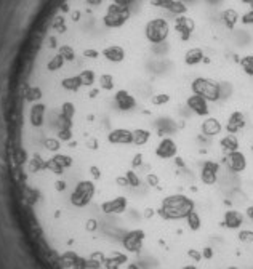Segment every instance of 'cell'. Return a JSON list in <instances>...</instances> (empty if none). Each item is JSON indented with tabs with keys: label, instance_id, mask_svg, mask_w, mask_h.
I'll return each instance as SVG.
<instances>
[{
	"label": "cell",
	"instance_id": "6da1fadb",
	"mask_svg": "<svg viewBox=\"0 0 253 269\" xmlns=\"http://www.w3.org/2000/svg\"><path fill=\"white\" fill-rule=\"evenodd\" d=\"M194 200L184 194H173L162 200L159 213L165 220H183L194 210Z\"/></svg>",
	"mask_w": 253,
	"mask_h": 269
},
{
	"label": "cell",
	"instance_id": "7a4b0ae2",
	"mask_svg": "<svg viewBox=\"0 0 253 269\" xmlns=\"http://www.w3.org/2000/svg\"><path fill=\"white\" fill-rule=\"evenodd\" d=\"M130 16H132V10L130 6L124 5H117V3H109L104 10V15H102V26L106 29H120L124 26Z\"/></svg>",
	"mask_w": 253,
	"mask_h": 269
},
{
	"label": "cell",
	"instance_id": "3957f363",
	"mask_svg": "<svg viewBox=\"0 0 253 269\" xmlns=\"http://www.w3.org/2000/svg\"><path fill=\"white\" fill-rule=\"evenodd\" d=\"M191 90L196 95H201L208 103H218L221 96V84H218L216 80L208 79V77H196L191 82Z\"/></svg>",
	"mask_w": 253,
	"mask_h": 269
},
{
	"label": "cell",
	"instance_id": "277c9868",
	"mask_svg": "<svg viewBox=\"0 0 253 269\" xmlns=\"http://www.w3.org/2000/svg\"><path fill=\"white\" fill-rule=\"evenodd\" d=\"M146 40L152 45L163 44L170 36V24L165 18H152L145 26Z\"/></svg>",
	"mask_w": 253,
	"mask_h": 269
},
{
	"label": "cell",
	"instance_id": "5b68a950",
	"mask_svg": "<svg viewBox=\"0 0 253 269\" xmlns=\"http://www.w3.org/2000/svg\"><path fill=\"white\" fill-rule=\"evenodd\" d=\"M112 101H114L115 109H117L119 112H132V111L136 109V106H138V101H136V98L125 89L115 90Z\"/></svg>",
	"mask_w": 253,
	"mask_h": 269
},
{
	"label": "cell",
	"instance_id": "8992f818",
	"mask_svg": "<svg viewBox=\"0 0 253 269\" xmlns=\"http://www.w3.org/2000/svg\"><path fill=\"white\" fill-rule=\"evenodd\" d=\"M146 239V232L143 229H133L128 231L122 237V247L130 253H138L143 248V242Z\"/></svg>",
	"mask_w": 253,
	"mask_h": 269
},
{
	"label": "cell",
	"instance_id": "52a82bcc",
	"mask_svg": "<svg viewBox=\"0 0 253 269\" xmlns=\"http://www.w3.org/2000/svg\"><path fill=\"white\" fill-rule=\"evenodd\" d=\"M100 58H102L104 61L111 63V64H119L124 63L127 58V51L122 45L117 44H111V45H104L100 50Z\"/></svg>",
	"mask_w": 253,
	"mask_h": 269
},
{
	"label": "cell",
	"instance_id": "ba28073f",
	"mask_svg": "<svg viewBox=\"0 0 253 269\" xmlns=\"http://www.w3.org/2000/svg\"><path fill=\"white\" fill-rule=\"evenodd\" d=\"M220 164L216 160H205L201 167V181L205 186H213L218 181V173H220Z\"/></svg>",
	"mask_w": 253,
	"mask_h": 269
},
{
	"label": "cell",
	"instance_id": "9c48e42d",
	"mask_svg": "<svg viewBox=\"0 0 253 269\" xmlns=\"http://www.w3.org/2000/svg\"><path fill=\"white\" fill-rule=\"evenodd\" d=\"M186 106L191 112H194L199 117H208L210 116V103L201 95H189L186 99Z\"/></svg>",
	"mask_w": 253,
	"mask_h": 269
},
{
	"label": "cell",
	"instance_id": "30bf717a",
	"mask_svg": "<svg viewBox=\"0 0 253 269\" xmlns=\"http://www.w3.org/2000/svg\"><path fill=\"white\" fill-rule=\"evenodd\" d=\"M178 154V144L173 138L170 136H163L155 146V156L159 159L168 160V159H175Z\"/></svg>",
	"mask_w": 253,
	"mask_h": 269
},
{
	"label": "cell",
	"instance_id": "8fae6325",
	"mask_svg": "<svg viewBox=\"0 0 253 269\" xmlns=\"http://www.w3.org/2000/svg\"><path fill=\"white\" fill-rule=\"evenodd\" d=\"M127 205H128V200L125 196H117L114 199H107V200H102L101 202V212L104 215H120L127 210Z\"/></svg>",
	"mask_w": 253,
	"mask_h": 269
},
{
	"label": "cell",
	"instance_id": "7c38bea8",
	"mask_svg": "<svg viewBox=\"0 0 253 269\" xmlns=\"http://www.w3.org/2000/svg\"><path fill=\"white\" fill-rule=\"evenodd\" d=\"M224 164H226V167L229 168V172L242 173V172H245V168H247V157H245L244 152L234 151V152L226 154V157H224Z\"/></svg>",
	"mask_w": 253,
	"mask_h": 269
},
{
	"label": "cell",
	"instance_id": "4fadbf2b",
	"mask_svg": "<svg viewBox=\"0 0 253 269\" xmlns=\"http://www.w3.org/2000/svg\"><path fill=\"white\" fill-rule=\"evenodd\" d=\"M196 29V24L191 18L188 16H176L175 19V31L178 32V36H180V39L183 40V42H188V40L191 39V36H193V32Z\"/></svg>",
	"mask_w": 253,
	"mask_h": 269
},
{
	"label": "cell",
	"instance_id": "5bb4252c",
	"mask_svg": "<svg viewBox=\"0 0 253 269\" xmlns=\"http://www.w3.org/2000/svg\"><path fill=\"white\" fill-rule=\"evenodd\" d=\"M247 125V119H245V114L242 111H232L228 117V122L224 125V130L231 134H237L241 130L245 129Z\"/></svg>",
	"mask_w": 253,
	"mask_h": 269
},
{
	"label": "cell",
	"instance_id": "9a60e30c",
	"mask_svg": "<svg viewBox=\"0 0 253 269\" xmlns=\"http://www.w3.org/2000/svg\"><path fill=\"white\" fill-rule=\"evenodd\" d=\"M201 132L205 138H215L223 132V125L216 117H205L201 124Z\"/></svg>",
	"mask_w": 253,
	"mask_h": 269
},
{
	"label": "cell",
	"instance_id": "2e32d148",
	"mask_svg": "<svg viewBox=\"0 0 253 269\" xmlns=\"http://www.w3.org/2000/svg\"><path fill=\"white\" fill-rule=\"evenodd\" d=\"M244 215L237 210H228L224 212V220H223V224L229 227V229H239L242 224H244Z\"/></svg>",
	"mask_w": 253,
	"mask_h": 269
},
{
	"label": "cell",
	"instance_id": "e0dca14e",
	"mask_svg": "<svg viewBox=\"0 0 253 269\" xmlns=\"http://www.w3.org/2000/svg\"><path fill=\"white\" fill-rule=\"evenodd\" d=\"M202 61H205V53L199 46H193L184 53V64L186 66H197Z\"/></svg>",
	"mask_w": 253,
	"mask_h": 269
},
{
	"label": "cell",
	"instance_id": "ac0fdd59",
	"mask_svg": "<svg viewBox=\"0 0 253 269\" xmlns=\"http://www.w3.org/2000/svg\"><path fill=\"white\" fill-rule=\"evenodd\" d=\"M239 147H241V143H239V138L236 134H224L223 138H220V149L223 152H234V151H239Z\"/></svg>",
	"mask_w": 253,
	"mask_h": 269
},
{
	"label": "cell",
	"instance_id": "d6986e66",
	"mask_svg": "<svg viewBox=\"0 0 253 269\" xmlns=\"http://www.w3.org/2000/svg\"><path fill=\"white\" fill-rule=\"evenodd\" d=\"M132 133H133V143L132 144L136 146V147L146 146L149 143V139H151V136H152L151 130H148V129H133Z\"/></svg>",
	"mask_w": 253,
	"mask_h": 269
},
{
	"label": "cell",
	"instance_id": "ffe728a7",
	"mask_svg": "<svg viewBox=\"0 0 253 269\" xmlns=\"http://www.w3.org/2000/svg\"><path fill=\"white\" fill-rule=\"evenodd\" d=\"M221 19H223V24L226 26L228 29H234L236 24L241 21V16L236 8H226L221 13Z\"/></svg>",
	"mask_w": 253,
	"mask_h": 269
},
{
	"label": "cell",
	"instance_id": "44dd1931",
	"mask_svg": "<svg viewBox=\"0 0 253 269\" xmlns=\"http://www.w3.org/2000/svg\"><path fill=\"white\" fill-rule=\"evenodd\" d=\"M186 223L189 226V229L191 231H199L201 229V226H202V221H201V217H199V213H197L196 210L191 212L188 217H186Z\"/></svg>",
	"mask_w": 253,
	"mask_h": 269
},
{
	"label": "cell",
	"instance_id": "7402d4cb",
	"mask_svg": "<svg viewBox=\"0 0 253 269\" xmlns=\"http://www.w3.org/2000/svg\"><path fill=\"white\" fill-rule=\"evenodd\" d=\"M167 11H170L172 15H176V16H181L184 15V13L188 11V6L184 5L181 0H172V3L168 5Z\"/></svg>",
	"mask_w": 253,
	"mask_h": 269
},
{
	"label": "cell",
	"instance_id": "603a6c76",
	"mask_svg": "<svg viewBox=\"0 0 253 269\" xmlns=\"http://www.w3.org/2000/svg\"><path fill=\"white\" fill-rule=\"evenodd\" d=\"M125 178L128 181V187H133V189H138L141 186V179L138 177V173H136L133 168H130V170L125 172Z\"/></svg>",
	"mask_w": 253,
	"mask_h": 269
},
{
	"label": "cell",
	"instance_id": "cb8c5ba5",
	"mask_svg": "<svg viewBox=\"0 0 253 269\" xmlns=\"http://www.w3.org/2000/svg\"><path fill=\"white\" fill-rule=\"evenodd\" d=\"M241 67L242 71L247 74L249 77H253V55H245L241 59Z\"/></svg>",
	"mask_w": 253,
	"mask_h": 269
},
{
	"label": "cell",
	"instance_id": "d4e9b609",
	"mask_svg": "<svg viewBox=\"0 0 253 269\" xmlns=\"http://www.w3.org/2000/svg\"><path fill=\"white\" fill-rule=\"evenodd\" d=\"M172 101V96L168 93H155L154 96H151V103L154 106H165Z\"/></svg>",
	"mask_w": 253,
	"mask_h": 269
},
{
	"label": "cell",
	"instance_id": "484cf974",
	"mask_svg": "<svg viewBox=\"0 0 253 269\" xmlns=\"http://www.w3.org/2000/svg\"><path fill=\"white\" fill-rule=\"evenodd\" d=\"M143 164H145V156H143V152H136V154H133L132 160H130V165H132L133 170H136V168L143 167Z\"/></svg>",
	"mask_w": 253,
	"mask_h": 269
},
{
	"label": "cell",
	"instance_id": "4316f807",
	"mask_svg": "<svg viewBox=\"0 0 253 269\" xmlns=\"http://www.w3.org/2000/svg\"><path fill=\"white\" fill-rule=\"evenodd\" d=\"M145 181L149 187H159V183H160L159 175H155V173H148L145 177Z\"/></svg>",
	"mask_w": 253,
	"mask_h": 269
},
{
	"label": "cell",
	"instance_id": "83f0119b",
	"mask_svg": "<svg viewBox=\"0 0 253 269\" xmlns=\"http://www.w3.org/2000/svg\"><path fill=\"white\" fill-rule=\"evenodd\" d=\"M239 240L245 242V244H252V242H253V231H249V229L241 231V232H239Z\"/></svg>",
	"mask_w": 253,
	"mask_h": 269
},
{
	"label": "cell",
	"instance_id": "f1b7e54d",
	"mask_svg": "<svg viewBox=\"0 0 253 269\" xmlns=\"http://www.w3.org/2000/svg\"><path fill=\"white\" fill-rule=\"evenodd\" d=\"M149 3L155 8H162V10H167L168 5L172 3V0H149Z\"/></svg>",
	"mask_w": 253,
	"mask_h": 269
},
{
	"label": "cell",
	"instance_id": "f546056e",
	"mask_svg": "<svg viewBox=\"0 0 253 269\" xmlns=\"http://www.w3.org/2000/svg\"><path fill=\"white\" fill-rule=\"evenodd\" d=\"M241 23L245 24V26L253 24V10H250V11H247V13H244V15L241 16Z\"/></svg>",
	"mask_w": 253,
	"mask_h": 269
},
{
	"label": "cell",
	"instance_id": "4dcf8cb0",
	"mask_svg": "<svg viewBox=\"0 0 253 269\" xmlns=\"http://www.w3.org/2000/svg\"><path fill=\"white\" fill-rule=\"evenodd\" d=\"M188 255H189V258H193L196 263H199V261L202 260V253L201 252H197L194 250V248H191V250H188Z\"/></svg>",
	"mask_w": 253,
	"mask_h": 269
},
{
	"label": "cell",
	"instance_id": "1f68e13d",
	"mask_svg": "<svg viewBox=\"0 0 253 269\" xmlns=\"http://www.w3.org/2000/svg\"><path fill=\"white\" fill-rule=\"evenodd\" d=\"M202 258H205V260H211V258H213V248H210V247L203 248V250H202Z\"/></svg>",
	"mask_w": 253,
	"mask_h": 269
},
{
	"label": "cell",
	"instance_id": "d6a6232c",
	"mask_svg": "<svg viewBox=\"0 0 253 269\" xmlns=\"http://www.w3.org/2000/svg\"><path fill=\"white\" fill-rule=\"evenodd\" d=\"M114 3H117V5H124V6H130L132 5L135 0H112Z\"/></svg>",
	"mask_w": 253,
	"mask_h": 269
},
{
	"label": "cell",
	"instance_id": "836d02e7",
	"mask_svg": "<svg viewBox=\"0 0 253 269\" xmlns=\"http://www.w3.org/2000/svg\"><path fill=\"white\" fill-rule=\"evenodd\" d=\"M245 215H247V218L252 220V223H253V207H249L247 210H245Z\"/></svg>",
	"mask_w": 253,
	"mask_h": 269
},
{
	"label": "cell",
	"instance_id": "e575fe53",
	"mask_svg": "<svg viewBox=\"0 0 253 269\" xmlns=\"http://www.w3.org/2000/svg\"><path fill=\"white\" fill-rule=\"evenodd\" d=\"M241 2L245 3V5H250V6L253 5V0H241Z\"/></svg>",
	"mask_w": 253,
	"mask_h": 269
},
{
	"label": "cell",
	"instance_id": "d590c367",
	"mask_svg": "<svg viewBox=\"0 0 253 269\" xmlns=\"http://www.w3.org/2000/svg\"><path fill=\"white\" fill-rule=\"evenodd\" d=\"M128 269H140V268L136 266L135 263H130V265H128Z\"/></svg>",
	"mask_w": 253,
	"mask_h": 269
},
{
	"label": "cell",
	"instance_id": "8d00e7d4",
	"mask_svg": "<svg viewBox=\"0 0 253 269\" xmlns=\"http://www.w3.org/2000/svg\"><path fill=\"white\" fill-rule=\"evenodd\" d=\"M181 269H197L196 266H184V268H181Z\"/></svg>",
	"mask_w": 253,
	"mask_h": 269
},
{
	"label": "cell",
	"instance_id": "74e56055",
	"mask_svg": "<svg viewBox=\"0 0 253 269\" xmlns=\"http://www.w3.org/2000/svg\"><path fill=\"white\" fill-rule=\"evenodd\" d=\"M226 269H239V268H236V266H231V268H226Z\"/></svg>",
	"mask_w": 253,
	"mask_h": 269
},
{
	"label": "cell",
	"instance_id": "f35d334b",
	"mask_svg": "<svg viewBox=\"0 0 253 269\" xmlns=\"http://www.w3.org/2000/svg\"><path fill=\"white\" fill-rule=\"evenodd\" d=\"M135 2H138V0H135Z\"/></svg>",
	"mask_w": 253,
	"mask_h": 269
}]
</instances>
